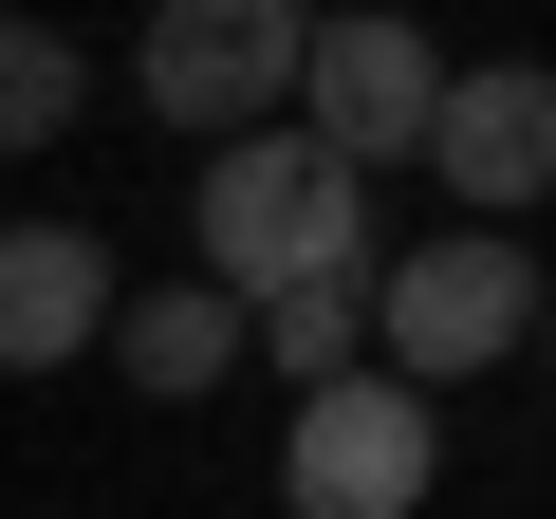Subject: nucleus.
Returning a JSON list of instances; mask_svg holds the SVG:
<instances>
[{"instance_id": "1", "label": "nucleus", "mask_w": 556, "mask_h": 519, "mask_svg": "<svg viewBox=\"0 0 556 519\" xmlns=\"http://www.w3.org/2000/svg\"><path fill=\"white\" fill-rule=\"evenodd\" d=\"M371 186L298 130V112H278V130H241V149H204V186H186V279L204 298H298V279H371Z\"/></svg>"}, {"instance_id": "2", "label": "nucleus", "mask_w": 556, "mask_h": 519, "mask_svg": "<svg viewBox=\"0 0 556 519\" xmlns=\"http://www.w3.org/2000/svg\"><path fill=\"white\" fill-rule=\"evenodd\" d=\"M501 353H538V260L501 241V223H445V241H408V260H371V371L390 390H464V371H501Z\"/></svg>"}, {"instance_id": "3", "label": "nucleus", "mask_w": 556, "mask_h": 519, "mask_svg": "<svg viewBox=\"0 0 556 519\" xmlns=\"http://www.w3.org/2000/svg\"><path fill=\"white\" fill-rule=\"evenodd\" d=\"M445 482V408L390 390V371H334L298 390V427H278V519H427Z\"/></svg>"}, {"instance_id": "4", "label": "nucleus", "mask_w": 556, "mask_h": 519, "mask_svg": "<svg viewBox=\"0 0 556 519\" xmlns=\"http://www.w3.org/2000/svg\"><path fill=\"white\" fill-rule=\"evenodd\" d=\"M298 0H167V20L130 38V93L186 130V149H241V130H278L298 112Z\"/></svg>"}, {"instance_id": "5", "label": "nucleus", "mask_w": 556, "mask_h": 519, "mask_svg": "<svg viewBox=\"0 0 556 519\" xmlns=\"http://www.w3.org/2000/svg\"><path fill=\"white\" fill-rule=\"evenodd\" d=\"M427 112H445V38H427V20L353 0V20H316V38H298V130H316L353 186L427 167Z\"/></svg>"}, {"instance_id": "6", "label": "nucleus", "mask_w": 556, "mask_h": 519, "mask_svg": "<svg viewBox=\"0 0 556 519\" xmlns=\"http://www.w3.org/2000/svg\"><path fill=\"white\" fill-rule=\"evenodd\" d=\"M427 167L464 223L519 241V204H556V56H445V112H427Z\"/></svg>"}, {"instance_id": "7", "label": "nucleus", "mask_w": 556, "mask_h": 519, "mask_svg": "<svg viewBox=\"0 0 556 519\" xmlns=\"http://www.w3.org/2000/svg\"><path fill=\"white\" fill-rule=\"evenodd\" d=\"M112 298H130V260H112L93 223H0V371L112 353Z\"/></svg>"}, {"instance_id": "8", "label": "nucleus", "mask_w": 556, "mask_h": 519, "mask_svg": "<svg viewBox=\"0 0 556 519\" xmlns=\"http://www.w3.org/2000/svg\"><path fill=\"white\" fill-rule=\"evenodd\" d=\"M112 371H130L149 408H204V390L241 371V298H204V279H130V298H112Z\"/></svg>"}, {"instance_id": "9", "label": "nucleus", "mask_w": 556, "mask_h": 519, "mask_svg": "<svg viewBox=\"0 0 556 519\" xmlns=\"http://www.w3.org/2000/svg\"><path fill=\"white\" fill-rule=\"evenodd\" d=\"M75 112H93V56H75L56 20H0V167L75 149Z\"/></svg>"}, {"instance_id": "10", "label": "nucleus", "mask_w": 556, "mask_h": 519, "mask_svg": "<svg viewBox=\"0 0 556 519\" xmlns=\"http://www.w3.org/2000/svg\"><path fill=\"white\" fill-rule=\"evenodd\" d=\"M241 353H260V371H298V390L371 371V279H298V298H260V316H241Z\"/></svg>"}, {"instance_id": "11", "label": "nucleus", "mask_w": 556, "mask_h": 519, "mask_svg": "<svg viewBox=\"0 0 556 519\" xmlns=\"http://www.w3.org/2000/svg\"><path fill=\"white\" fill-rule=\"evenodd\" d=\"M538 353H556V279H538Z\"/></svg>"}]
</instances>
